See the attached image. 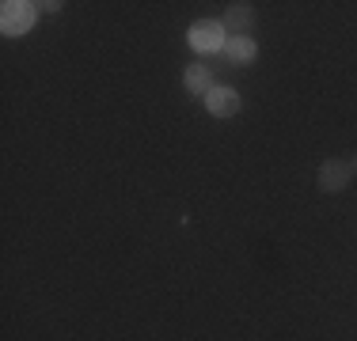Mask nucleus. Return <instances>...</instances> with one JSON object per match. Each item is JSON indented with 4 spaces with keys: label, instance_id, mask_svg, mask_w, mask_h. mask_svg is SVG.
<instances>
[{
    "label": "nucleus",
    "instance_id": "7",
    "mask_svg": "<svg viewBox=\"0 0 357 341\" xmlns=\"http://www.w3.org/2000/svg\"><path fill=\"white\" fill-rule=\"evenodd\" d=\"M225 23L232 31H243L251 23V12H248V4H236V8H228V15H225Z\"/></svg>",
    "mask_w": 357,
    "mask_h": 341
},
{
    "label": "nucleus",
    "instance_id": "2",
    "mask_svg": "<svg viewBox=\"0 0 357 341\" xmlns=\"http://www.w3.org/2000/svg\"><path fill=\"white\" fill-rule=\"evenodd\" d=\"M225 27H220L217 19H198L190 27V46L198 49V54H217V49H225Z\"/></svg>",
    "mask_w": 357,
    "mask_h": 341
},
{
    "label": "nucleus",
    "instance_id": "5",
    "mask_svg": "<svg viewBox=\"0 0 357 341\" xmlns=\"http://www.w3.org/2000/svg\"><path fill=\"white\" fill-rule=\"evenodd\" d=\"M350 170H354V167L335 164V159H331V164L319 170V186H323V190H342V186L350 182Z\"/></svg>",
    "mask_w": 357,
    "mask_h": 341
},
{
    "label": "nucleus",
    "instance_id": "3",
    "mask_svg": "<svg viewBox=\"0 0 357 341\" xmlns=\"http://www.w3.org/2000/svg\"><path fill=\"white\" fill-rule=\"evenodd\" d=\"M206 106L213 110L217 118H232L236 110H240V95H236V91H228V88H213L206 95Z\"/></svg>",
    "mask_w": 357,
    "mask_h": 341
},
{
    "label": "nucleus",
    "instance_id": "6",
    "mask_svg": "<svg viewBox=\"0 0 357 341\" xmlns=\"http://www.w3.org/2000/svg\"><path fill=\"white\" fill-rule=\"evenodd\" d=\"M186 88H190L194 95H209V91H213V76H209V68H202V65L186 68Z\"/></svg>",
    "mask_w": 357,
    "mask_h": 341
},
{
    "label": "nucleus",
    "instance_id": "4",
    "mask_svg": "<svg viewBox=\"0 0 357 341\" xmlns=\"http://www.w3.org/2000/svg\"><path fill=\"white\" fill-rule=\"evenodd\" d=\"M220 54L228 57V61H236V65H248L251 57H255V42L248 38V34H232V38L225 42V49Z\"/></svg>",
    "mask_w": 357,
    "mask_h": 341
},
{
    "label": "nucleus",
    "instance_id": "1",
    "mask_svg": "<svg viewBox=\"0 0 357 341\" xmlns=\"http://www.w3.org/2000/svg\"><path fill=\"white\" fill-rule=\"evenodd\" d=\"M31 23H35V4H27V0L0 4V31L4 34H27Z\"/></svg>",
    "mask_w": 357,
    "mask_h": 341
}]
</instances>
